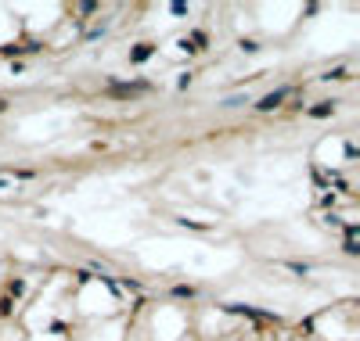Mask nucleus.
<instances>
[{"label":"nucleus","instance_id":"nucleus-1","mask_svg":"<svg viewBox=\"0 0 360 341\" xmlns=\"http://www.w3.org/2000/svg\"><path fill=\"white\" fill-rule=\"evenodd\" d=\"M281 101H285V90H278V94H266V98H263V101H259L256 108H263V112H270V108H278Z\"/></svg>","mask_w":360,"mask_h":341}]
</instances>
